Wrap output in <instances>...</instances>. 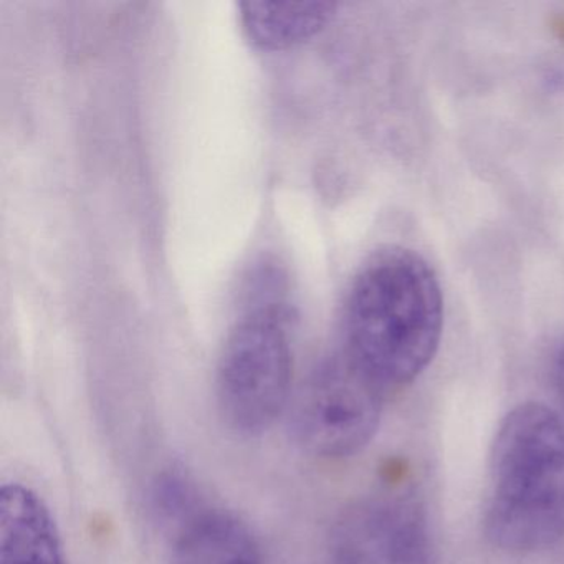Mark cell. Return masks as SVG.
Masks as SVG:
<instances>
[{"mask_svg": "<svg viewBox=\"0 0 564 564\" xmlns=\"http://www.w3.org/2000/svg\"><path fill=\"white\" fill-rule=\"evenodd\" d=\"M293 358L282 306L250 310L230 329L217 366V401L240 434H262L292 401Z\"/></svg>", "mask_w": 564, "mask_h": 564, "instance_id": "obj_3", "label": "cell"}, {"mask_svg": "<svg viewBox=\"0 0 564 564\" xmlns=\"http://www.w3.org/2000/svg\"><path fill=\"white\" fill-rule=\"evenodd\" d=\"M485 531L511 553L544 550L564 538V419L553 409L527 402L501 422Z\"/></svg>", "mask_w": 564, "mask_h": 564, "instance_id": "obj_2", "label": "cell"}, {"mask_svg": "<svg viewBox=\"0 0 564 564\" xmlns=\"http://www.w3.org/2000/svg\"><path fill=\"white\" fill-rule=\"evenodd\" d=\"M328 564H431L424 510L408 494H382L343 511Z\"/></svg>", "mask_w": 564, "mask_h": 564, "instance_id": "obj_5", "label": "cell"}, {"mask_svg": "<svg viewBox=\"0 0 564 564\" xmlns=\"http://www.w3.org/2000/svg\"><path fill=\"white\" fill-rule=\"evenodd\" d=\"M382 412V388L346 356L322 362L290 401V427L300 447L323 458L358 454Z\"/></svg>", "mask_w": 564, "mask_h": 564, "instance_id": "obj_4", "label": "cell"}, {"mask_svg": "<svg viewBox=\"0 0 564 564\" xmlns=\"http://www.w3.org/2000/svg\"><path fill=\"white\" fill-rule=\"evenodd\" d=\"M0 564H67L51 510L21 484L0 494Z\"/></svg>", "mask_w": 564, "mask_h": 564, "instance_id": "obj_6", "label": "cell"}, {"mask_svg": "<svg viewBox=\"0 0 564 564\" xmlns=\"http://www.w3.org/2000/svg\"><path fill=\"white\" fill-rule=\"evenodd\" d=\"M444 299L434 269L405 247H386L356 273L343 310L345 356L376 384L401 388L434 359Z\"/></svg>", "mask_w": 564, "mask_h": 564, "instance_id": "obj_1", "label": "cell"}, {"mask_svg": "<svg viewBox=\"0 0 564 564\" xmlns=\"http://www.w3.org/2000/svg\"><path fill=\"white\" fill-rule=\"evenodd\" d=\"M332 2H243L240 21L262 51H283L308 41L332 21Z\"/></svg>", "mask_w": 564, "mask_h": 564, "instance_id": "obj_8", "label": "cell"}, {"mask_svg": "<svg viewBox=\"0 0 564 564\" xmlns=\"http://www.w3.org/2000/svg\"><path fill=\"white\" fill-rule=\"evenodd\" d=\"M551 379H553L554 391L564 408V341L557 346L551 361Z\"/></svg>", "mask_w": 564, "mask_h": 564, "instance_id": "obj_9", "label": "cell"}, {"mask_svg": "<svg viewBox=\"0 0 564 564\" xmlns=\"http://www.w3.org/2000/svg\"><path fill=\"white\" fill-rule=\"evenodd\" d=\"M171 564H263V560L242 521L224 511H204L181 528Z\"/></svg>", "mask_w": 564, "mask_h": 564, "instance_id": "obj_7", "label": "cell"}]
</instances>
